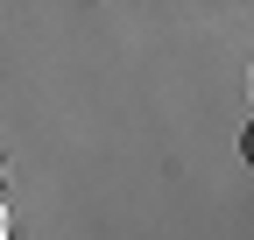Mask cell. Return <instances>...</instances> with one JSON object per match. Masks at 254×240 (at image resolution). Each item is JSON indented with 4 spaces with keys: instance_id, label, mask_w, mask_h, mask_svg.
I'll use <instances>...</instances> for the list:
<instances>
[{
    "instance_id": "obj_1",
    "label": "cell",
    "mask_w": 254,
    "mask_h": 240,
    "mask_svg": "<svg viewBox=\"0 0 254 240\" xmlns=\"http://www.w3.org/2000/svg\"><path fill=\"white\" fill-rule=\"evenodd\" d=\"M0 233H7V226H0Z\"/></svg>"
}]
</instances>
